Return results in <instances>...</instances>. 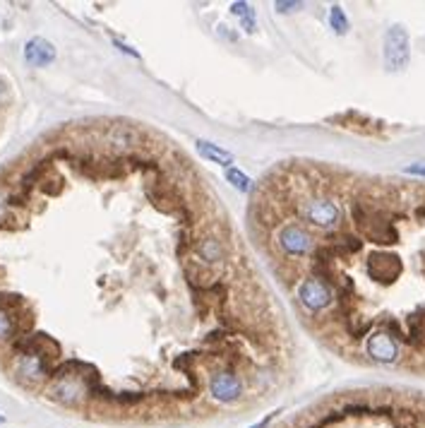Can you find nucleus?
I'll use <instances>...</instances> for the list:
<instances>
[{
  "label": "nucleus",
  "instance_id": "f257e3e1",
  "mask_svg": "<svg viewBox=\"0 0 425 428\" xmlns=\"http://www.w3.org/2000/svg\"><path fill=\"white\" fill-rule=\"evenodd\" d=\"M382 58L387 73H402V70L408 68V63H411V39H408L404 24H392L384 32Z\"/></svg>",
  "mask_w": 425,
  "mask_h": 428
},
{
  "label": "nucleus",
  "instance_id": "f03ea898",
  "mask_svg": "<svg viewBox=\"0 0 425 428\" xmlns=\"http://www.w3.org/2000/svg\"><path fill=\"white\" fill-rule=\"evenodd\" d=\"M276 245L286 258H305L315 250V239L303 224L288 221V224H281L279 231H276Z\"/></svg>",
  "mask_w": 425,
  "mask_h": 428
},
{
  "label": "nucleus",
  "instance_id": "7ed1b4c3",
  "mask_svg": "<svg viewBox=\"0 0 425 428\" xmlns=\"http://www.w3.org/2000/svg\"><path fill=\"white\" fill-rule=\"evenodd\" d=\"M144 195H147L149 203H154L156 207H159L161 212H166V214H173L180 205L188 203L185 195H183V188H180V183L169 180V178L149 180V183L144 185Z\"/></svg>",
  "mask_w": 425,
  "mask_h": 428
},
{
  "label": "nucleus",
  "instance_id": "20e7f679",
  "mask_svg": "<svg viewBox=\"0 0 425 428\" xmlns=\"http://www.w3.org/2000/svg\"><path fill=\"white\" fill-rule=\"evenodd\" d=\"M298 304L303 306L310 313H320V310L330 308L334 301V291L327 281L317 279V277H305V279L298 284Z\"/></svg>",
  "mask_w": 425,
  "mask_h": 428
},
{
  "label": "nucleus",
  "instance_id": "39448f33",
  "mask_svg": "<svg viewBox=\"0 0 425 428\" xmlns=\"http://www.w3.org/2000/svg\"><path fill=\"white\" fill-rule=\"evenodd\" d=\"M104 140L106 145L111 147V152L123 157V154H130L135 149H142V140H144V133L140 128L130 123H113L104 130Z\"/></svg>",
  "mask_w": 425,
  "mask_h": 428
},
{
  "label": "nucleus",
  "instance_id": "423d86ee",
  "mask_svg": "<svg viewBox=\"0 0 425 428\" xmlns=\"http://www.w3.org/2000/svg\"><path fill=\"white\" fill-rule=\"evenodd\" d=\"M243 392H245V382L234 371L219 369L209 375V395L219 404H234L243 397Z\"/></svg>",
  "mask_w": 425,
  "mask_h": 428
},
{
  "label": "nucleus",
  "instance_id": "0eeeda50",
  "mask_svg": "<svg viewBox=\"0 0 425 428\" xmlns=\"http://www.w3.org/2000/svg\"><path fill=\"white\" fill-rule=\"evenodd\" d=\"M298 214H301V219H305L308 224L320 226V229H334V226L341 221V210H339V205L327 198L308 200V203H303L301 207H298Z\"/></svg>",
  "mask_w": 425,
  "mask_h": 428
},
{
  "label": "nucleus",
  "instance_id": "6e6552de",
  "mask_svg": "<svg viewBox=\"0 0 425 428\" xmlns=\"http://www.w3.org/2000/svg\"><path fill=\"white\" fill-rule=\"evenodd\" d=\"M195 253H197V263L205 265V268H216V265H224L229 260V245L221 236H216L214 231H207L202 239H197L195 243Z\"/></svg>",
  "mask_w": 425,
  "mask_h": 428
},
{
  "label": "nucleus",
  "instance_id": "1a4fd4ad",
  "mask_svg": "<svg viewBox=\"0 0 425 428\" xmlns=\"http://www.w3.org/2000/svg\"><path fill=\"white\" fill-rule=\"evenodd\" d=\"M368 356L377 364H397L399 361V342L384 330H377L368 335Z\"/></svg>",
  "mask_w": 425,
  "mask_h": 428
},
{
  "label": "nucleus",
  "instance_id": "9d476101",
  "mask_svg": "<svg viewBox=\"0 0 425 428\" xmlns=\"http://www.w3.org/2000/svg\"><path fill=\"white\" fill-rule=\"evenodd\" d=\"M402 260L397 255L389 253H375L368 260V275L370 279L379 281V284H392L399 275H402Z\"/></svg>",
  "mask_w": 425,
  "mask_h": 428
},
{
  "label": "nucleus",
  "instance_id": "9b49d317",
  "mask_svg": "<svg viewBox=\"0 0 425 428\" xmlns=\"http://www.w3.org/2000/svg\"><path fill=\"white\" fill-rule=\"evenodd\" d=\"M24 60L34 68H46L55 60V46L44 37H34L24 44Z\"/></svg>",
  "mask_w": 425,
  "mask_h": 428
},
{
  "label": "nucleus",
  "instance_id": "f8f14e48",
  "mask_svg": "<svg viewBox=\"0 0 425 428\" xmlns=\"http://www.w3.org/2000/svg\"><path fill=\"white\" fill-rule=\"evenodd\" d=\"M197 152H200V157H205L207 161H211V164H219V166H226V169H231V164H234V154L229 152V149L219 147V145L209 142V140H197Z\"/></svg>",
  "mask_w": 425,
  "mask_h": 428
},
{
  "label": "nucleus",
  "instance_id": "ddd939ff",
  "mask_svg": "<svg viewBox=\"0 0 425 428\" xmlns=\"http://www.w3.org/2000/svg\"><path fill=\"white\" fill-rule=\"evenodd\" d=\"M231 12L238 17V22H240V29L245 34H255L257 32V15L255 10H252L250 3H234L231 5Z\"/></svg>",
  "mask_w": 425,
  "mask_h": 428
},
{
  "label": "nucleus",
  "instance_id": "4468645a",
  "mask_svg": "<svg viewBox=\"0 0 425 428\" xmlns=\"http://www.w3.org/2000/svg\"><path fill=\"white\" fill-rule=\"evenodd\" d=\"M17 335H19L17 315H12L10 310L0 308V344H3V342H12Z\"/></svg>",
  "mask_w": 425,
  "mask_h": 428
},
{
  "label": "nucleus",
  "instance_id": "2eb2a0df",
  "mask_svg": "<svg viewBox=\"0 0 425 428\" xmlns=\"http://www.w3.org/2000/svg\"><path fill=\"white\" fill-rule=\"evenodd\" d=\"M226 180H229V183L234 185L236 190H240V193H250V190H252V180L247 178V176L243 174L240 169H236V166L226 169Z\"/></svg>",
  "mask_w": 425,
  "mask_h": 428
},
{
  "label": "nucleus",
  "instance_id": "dca6fc26",
  "mask_svg": "<svg viewBox=\"0 0 425 428\" xmlns=\"http://www.w3.org/2000/svg\"><path fill=\"white\" fill-rule=\"evenodd\" d=\"M39 188H41L46 195H50V198H55V195H60V193H63L65 180H63V176H60V174H55V171H50V176H46V178H44L41 183H39Z\"/></svg>",
  "mask_w": 425,
  "mask_h": 428
},
{
  "label": "nucleus",
  "instance_id": "f3484780",
  "mask_svg": "<svg viewBox=\"0 0 425 428\" xmlns=\"http://www.w3.org/2000/svg\"><path fill=\"white\" fill-rule=\"evenodd\" d=\"M330 24H332V29L339 34V37H343V34L348 32V17L343 15L341 5H332L330 8Z\"/></svg>",
  "mask_w": 425,
  "mask_h": 428
},
{
  "label": "nucleus",
  "instance_id": "a211bd4d",
  "mask_svg": "<svg viewBox=\"0 0 425 428\" xmlns=\"http://www.w3.org/2000/svg\"><path fill=\"white\" fill-rule=\"evenodd\" d=\"M10 221H15V212L8 205V195L0 193V226H8Z\"/></svg>",
  "mask_w": 425,
  "mask_h": 428
},
{
  "label": "nucleus",
  "instance_id": "6ab92c4d",
  "mask_svg": "<svg viewBox=\"0 0 425 428\" xmlns=\"http://www.w3.org/2000/svg\"><path fill=\"white\" fill-rule=\"evenodd\" d=\"M298 8H303V3H293V0H276L274 3V10H279V12H293Z\"/></svg>",
  "mask_w": 425,
  "mask_h": 428
},
{
  "label": "nucleus",
  "instance_id": "aec40b11",
  "mask_svg": "<svg viewBox=\"0 0 425 428\" xmlns=\"http://www.w3.org/2000/svg\"><path fill=\"white\" fill-rule=\"evenodd\" d=\"M404 174L408 176H421V178H425V161H421V164H411L404 169Z\"/></svg>",
  "mask_w": 425,
  "mask_h": 428
},
{
  "label": "nucleus",
  "instance_id": "412c9836",
  "mask_svg": "<svg viewBox=\"0 0 425 428\" xmlns=\"http://www.w3.org/2000/svg\"><path fill=\"white\" fill-rule=\"evenodd\" d=\"M279 414H281V409H276V411H270V414H267L265 419H262V421H257V424H255V426H250V428H267V426H270L272 421H274V419H276V416H279Z\"/></svg>",
  "mask_w": 425,
  "mask_h": 428
},
{
  "label": "nucleus",
  "instance_id": "4be33fe9",
  "mask_svg": "<svg viewBox=\"0 0 425 428\" xmlns=\"http://www.w3.org/2000/svg\"><path fill=\"white\" fill-rule=\"evenodd\" d=\"M113 46L118 48V51H123V53H128L130 58H140V53L135 51V48H130L128 44H123V41H118V39H113Z\"/></svg>",
  "mask_w": 425,
  "mask_h": 428
},
{
  "label": "nucleus",
  "instance_id": "5701e85b",
  "mask_svg": "<svg viewBox=\"0 0 425 428\" xmlns=\"http://www.w3.org/2000/svg\"><path fill=\"white\" fill-rule=\"evenodd\" d=\"M219 34H224V37H226V39H231V41H236V39H238V34L229 32V27H226V24H221V27H219Z\"/></svg>",
  "mask_w": 425,
  "mask_h": 428
},
{
  "label": "nucleus",
  "instance_id": "b1692460",
  "mask_svg": "<svg viewBox=\"0 0 425 428\" xmlns=\"http://www.w3.org/2000/svg\"><path fill=\"white\" fill-rule=\"evenodd\" d=\"M5 92H8V84H5V80L0 77V99L5 97Z\"/></svg>",
  "mask_w": 425,
  "mask_h": 428
},
{
  "label": "nucleus",
  "instance_id": "393cba45",
  "mask_svg": "<svg viewBox=\"0 0 425 428\" xmlns=\"http://www.w3.org/2000/svg\"><path fill=\"white\" fill-rule=\"evenodd\" d=\"M3 421H5V416H3V411H0V424H3Z\"/></svg>",
  "mask_w": 425,
  "mask_h": 428
}]
</instances>
